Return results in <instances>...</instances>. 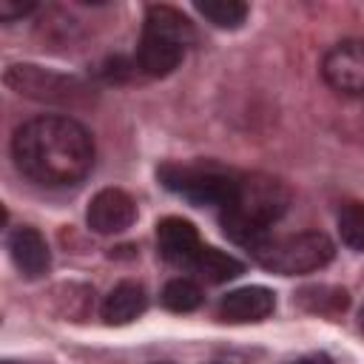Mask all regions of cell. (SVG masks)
I'll use <instances>...</instances> for the list:
<instances>
[{"instance_id":"cell-1","label":"cell","mask_w":364,"mask_h":364,"mask_svg":"<svg viewBox=\"0 0 364 364\" xmlns=\"http://www.w3.org/2000/svg\"><path fill=\"white\" fill-rule=\"evenodd\" d=\"M11 156L37 185H74L94 165V139L71 117H34L14 131Z\"/></svg>"},{"instance_id":"cell-2","label":"cell","mask_w":364,"mask_h":364,"mask_svg":"<svg viewBox=\"0 0 364 364\" xmlns=\"http://www.w3.org/2000/svg\"><path fill=\"white\" fill-rule=\"evenodd\" d=\"M287 202H290V193L279 179H270L262 173L245 176L236 182V196L225 208V216H222L225 233L233 242L247 245L253 250L262 239H267V228L284 216Z\"/></svg>"},{"instance_id":"cell-3","label":"cell","mask_w":364,"mask_h":364,"mask_svg":"<svg viewBox=\"0 0 364 364\" xmlns=\"http://www.w3.org/2000/svg\"><path fill=\"white\" fill-rule=\"evenodd\" d=\"M336 247L327 233L321 230H304L282 239H262L253 247L256 262L264 270H273L279 276H299V273H313L324 267L333 259Z\"/></svg>"},{"instance_id":"cell-4","label":"cell","mask_w":364,"mask_h":364,"mask_svg":"<svg viewBox=\"0 0 364 364\" xmlns=\"http://www.w3.org/2000/svg\"><path fill=\"white\" fill-rule=\"evenodd\" d=\"M159 179L168 191L185 196L193 205H222L228 208L236 196V182L228 173L208 171V168H182V165H162Z\"/></svg>"},{"instance_id":"cell-5","label":"cell","mask_w":364,"mask_h":364,"mask_svg":"<svg viewBox=\"0 0 364 364\" xmlns=\"http://www.w3.org/2000/svg\"><path fill=\"white\" fill-rule=\"evenodd\" d=\"M321 77L330 88L364 97V40H341L321 60Z\"/></svg>"},{"instance_id":"cell-6","label":"cell","mask_w":364,"mask_h":364,"mask_svg":"<svg viewBox=\"0 0 364 364\" xmlns=\"http://www.w3.org/2000/svg\"><path fill=\"white\" fill-rule=\"evenodd\" d=\"M85 219H88V228L94 233H122V230H128L134 225L136 205H134V199L125 191H119V188H102L88 202Z\"/></svg>"},{"instance_id":"cell-7","label":"cell","mask_w":364,"mask_h":364,"mask_svg":"<svg viewBox=\"0 0 364 364\" xmlns=\"http://www.w3.org/2000/svg\"><path fill=\"white\" fill-rule=\"evenodd\" d=\"M156 245L159 253L173 264H193V259L202 250L199 230L193 228V222L182 216H168L156 225Z\"/></svg>"},{"instance_id":"cell-8","label":"cell","mask_w":364,"mask_h":364,"mask_svg":"<svg viewBox=\"0 0 364 364\" xmlns=\"http://www.w3.org/2000/svg\"><path fill=\"white\" fill-rule=\"evenodd\" d=\"M276 307V299L267 287H259V284H250V287H239V290H230L228 296H222L219 301V316L225 321H262L273 313Z\"/></svg>"},{"instance_id":"cell-9","label":"cell","mask_w":364,"mask_h":364,"mask_svg":"<svg viewBox=\"0 0 364 364\" xmlns=\"http://www.w3.org/2000/svg\"><path fill=\"white\" fill-rule=\"evenodd\" d=\"M9 253H11V262L17 264V270L26 279H40L51 264L46 239L40 236V230L26 228V225L14 228L9 233Z\"/></svg>"},{"instance_id":"cell-10","label":"cell","mask_w":364,"mask_h":364,"mask_svg":"<svg viewBox=\"0 0 364 364\" xmlns=\"http://www.w3.org/2000/svg\"><path fill=\"white\" fill-rule=\"evenodd\" d=\"M142 34L148 37H156V40H165L171 46H179V48H188L193 43V23L173 6H151L145 11V26H142Z\"/></svg>"},{"instance_id":"cell-11","label":"cell","mask_w":364,"mask_h":364,"mask_svg":"<svg viewBox=\"0 0 364 364\" xmlns=\"http://www.w3.org/2000/svg\"><path fill=\"white\" fill-rule=\"evenodd\" d=\"M148 304L145 287L136 282H119L102 301V318L108 324H128L134 321Z\"/></svg>"},{"instance_id":"cell-12","label":"cell","mask_w":364,"mask_h":364,"mask_svg":"<svg viewBox=\"0 0 364 364\" xmlns=\"http://www.w3.org/2000/svg\"><path fill=\"white\" fill-rule=\"evenodd\" d=\"M182 54H185V48L142 34L139 48H136V68L145 71L148 77H165V74H171L179 65Z\"/></svg>"},{"instance_id":"cell-13","label":"cell","mask_w":364,"mask_h":364,"mask_svg":"<svg viewBox=\"0 0 364 364\" xmlns=\"http://www.w3.org/2000/svg\"><path fill=\"white\" fill-rule=\"evenodd\" d=\"M6 82L11 88H17V94H28V97H37V100H51V97H57L54 91L65 88L63 77L48 74V71L34 68V65H11L6 71Z\"/></svg>"},{"instance_id":"cell-14","label":"cell","mask_w":364,"mask_h":364,"mask_svg":"<svg viewBox=\"0 0 364 364\" xmlns=\"http://www.w3.org/2000/svg\"><path fill=\"white\" fill-rule=\"evenodd\" d=\"M191 267H196V273L202 279L213 282V284L228 282V279H236L245 270V264L236 256H230L225 250H216V247H205V245H202V250H199V256L193 259Z\"/></svg>"},{"instance_id":"cell-15","label":"cell","mask_w":364,"mask_h":364,"mask_svg":"<svg viewBox=\"0 0 364 364\" xmlns=\"http://www.w3.org/2000/svg\"><path fill=\"white\" fill-rule=\"evenodd\" d=\"M196 11L216 28H239L247 17V6L242 0H199Z\"/></svg>"},{"instance_id":"cell-16","label":"cell","mask_w":364,"mask_h":364,"mask_svg":"<svg viewBox=\"0 0 364 364\" xmlns=\"http://www.w3.org/2000/svg\"><path fill=\"white\" fill-rule=\"evenodd\" d=\"M299 301L313 310V313H324V316H336L347 307V290L341 287H327V284H318V287H304L299 293Z\"/></svg>"},{"instance_id":"cell-17","label":"cell","mask_w":364,"mask_h":364,"mask_svg":"<svg viewBox=\"0 0 364 364\" xmlns=\"http://www.w3.org/2000/svg\"><path fill=\"white\" fill-rule=\"evenodd\" d=\"M162 304L173 313H191L202 304V290L191 279H171L162 287Z\"/></svg>"},{"instance_id":"cell-18","label":"cell","mask_w":364,"mask_h":364,"mask_svg":"<svg viewBox=\"0 0 364 364\" xmlns=\"http://www.w3.org/2000/svg\"><path fill=\"white\" fill-rule=\"evenodd\" d=\"M338 233L341 242L353 250H364V205L361 202H350L341 208L338 213Z\"/></svg>"},{"instance_id":"cell-19","label":"cell","mask_w":364,"mask_h":364,"mask_svg":"<svg viewBox=\"0 0 364 364\" xmlns=\"http://www.w3.org/2000/svg\"><path fill=\"white\" fill-rule=\"evenodd\" d=\"M28 11H34V3L31 0H0V17L6 20V23H11V20H17V17H23V14H28Z\"/></svg>"},{"instance_id":"cell-20","label":"cell","mask_w":364,"mask_h":364,"mask_svg":"<svg viewBox=\"0 0 364 364\" xmlns=\"http://www.w3.org/2000/svg\"><path fill=\"white\" fill-rule=\"evenodd\" d=\"M287 364H330V361H327V355H304V358H296Z\"/></svg>"},{"instance_id":"cell-21","label":"cell","mask_w":364,"mask_h":364,"mask_svg":"<svg viewBox=\"0 0 364 364\" xmlns=\"http://www.w3.org/2000/svg\"><path fill=\"white\" fill-rule=\"evenodd\" d=\"M3 364H14V361H3Z\"/></svg>"}]
</instances>
